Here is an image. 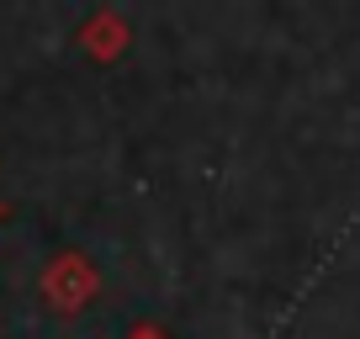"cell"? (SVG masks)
Masks as SVG:
<instances>
[{"mask_svg":"<svg viewBox=\"0 0 360 339\" xmlns=\"http://www.w3.org/2000/svg\"><path fill=\"white\" fill-rule=\"evenodd\" d=\"M127 339H169V334H165V328H154V324H138Z\"/></svg>","mask_w":360,"mask_h":339,"instance_id":"cell-1","label":"cell"}]
</instances>
